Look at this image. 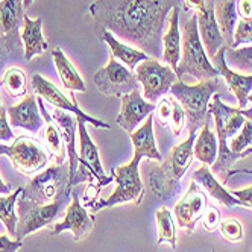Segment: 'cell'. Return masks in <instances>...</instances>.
<instances>
[{"label": "cell", "instance_id": "obj_1", "mask_svg": "<svg viewBox=\"0 0 252 252\" xmlns=\"http://www.w3.org/2000/svg\"><path fill=\"white\" fill-rule=\"evenodd\" d=\"M181 0H96L90 15L96 37L110 31L143 50L149 58H163V32L169 14Z\"/></svg>", "mask_w": 252, "mask_h": 252}, {"label": "cell", "instance_id": "obj_2", "mask_svg": "<svg viewBox=\"0 0 252 252\" xmlns=\"http://www.w3.org/2000/svg\"><path fill=\"white\" fill-rule=\"evenodd\" d=\"M208 113L213 114L214 126H216V135L219 141V151L218 158L211 166L213 175H219L223 179V184L228 172L231 170V166L236 163L237 159L246 158L252 155V148H248L245 152H232L228 148V138H232L237 135L246 120L252 122V108H245V110H236L225 105L220 100V96L218 93L213 94V100L208 103Z\"/></svg>", "mask_w": 252, "mask_h": 252}, {"label": "cell", "instance_id": "obj_3", "mask_svg": "<svg viewBox=\"0 0 252 252\" xmlns=\"http://www.w3.org/2000/svg\"><path fill=\"white\" fill-rule=\"evenodd\" d=\"M178 79H183L184 75H190L197 81H208L219 78L220 73L216 68L207 52L202 46L199 29H197V15L193 14L190 20L186 22V26L181 33V58L175 70Z\"/></svg>", "mask_w": 252, "mask_h": 252}, {"label": "cell", "instance_id": "obj_4", "mask_svg": "<svg viewBox=\"0 0 252 252\" xmlns=\"http://www.w3.org/2000/svg\"><path fill=\"white\" fill-rule=\"evenodd\" d=\"M71 190L73 189L65 186L55 199L49 204H35L19 197V201H17L19 202L17 204L19 222H17L15 240H22L29 234L46 228L65 216V210L71 201Z\"/></svg>", "mask_w": 252, "mask_h": 252}, {"label": "cell", "instance_id": "obj_5", "mask_svg": "<svg viewBox=\"0 0 252 252\" xmlns=\"http://www.w3.org/2000/svg\"><path fill=\"white\" fill-rule=\"evenodd\" d=\"M220 87L219 78H213L208 81H201L196 85H189L178 79L172 87L170 93L183 106L187 117V128L190 132H196L202 126L208 117V103L211 96Z\"/></svg>", "mask_w": 252, "mask_h": 252}, {"label": "cell", "instance_id": "obj_6", "mask_svg": "<svg viewBox=\"0 0 252 252\" xmlns=\"http://www.w3.org/2000/svg\"><path fill=\"white\" fill-rule=\"evenodd\" d=\"M140 161H141V157L134 154L131 163L125 166H119L116 169L113 167L111 175L114 176V181L117 183V189L110 197L99 199L90 210L96 213L100 208H108V207H114L119 204H128V202L140 205L143 196H145V187H143L140 172H138Z\"/></svg>", "mask_w": 252, "mask_h": 252}, {"label": "cell", "instance_id": "obj_7", "mask_svg": "<svg viewBox=\"0 0 252 252\" xmlns=\"http://www.w3.org/2000/svg\"><path fill=\"white\" fill-rule=\"evenodd\" d=\"M78 119V131H79V166L76 170V175L73 181L68 184L70 189H75L82 181H88L90 184H94L99 190L102 187L108 186L111 181H114V176H108L102 167V161L99 155V149L93 143L92 137H90L87 128H85V120Z\"/></svg>", "mask_w": 252, "mask_h": 252}, {"label": "cell", "instance_id": "obj_8", "mask_svg": "<svg viewBox=\"0 0 252 252\" xmlns=\"http://www.w3.org/2000/svg\"><path fill=\"white\" fill-rule=\"evenodd\" d=\"M68 163L47 167L40 175H35L23 187L20 197L35 204H49L65 186H68Z\"/></svg>", "mask_w": 252, "mask_h": 252}, {"label": "cell", "instance_id": "obj_9", "mask_svg": "<svg viewBox=\"0 0 252 252\" xmlns=\"http://www.w3.org/2000/svg\"><path fill=\"white\" fill-rule=\"evenodd\" d=\"M0 155H8L14 169L26 176L41 170L49 163V157L43 145L29 135L15 137L11 146L0 145Z\"/></svg>", "mask_w": 252, "mask_h": 252}, {"label": "cell", "instance_id": "obj_10", "mask_svg": "<svg viewBox=\"0 0 252 252\" xmlns=\"http://www.w3.org/2000/svg\"><path fill=\"white\" fill-rule=\"evenodd\" d=\"M135 78L143 87V97L154 103L170 92V87L178 81L175 70L163 65L155 58H148L135 67Z\"/></svg>", "mask_w": 252, "mask_h": 252}, {"label": "cell", "instance_id": "obj_11", "mask_svg": "<svg viewBox=\"0 0 252 252\" xmlns=\"http://www.w3.org/2000/svg\"><path fill=\"white\" fill-rule=\"evenodd\" d=\"M94 85L105 96L122 97L137 90L138 81L128 67L111 55L108 64L94 73Z\"/></svg>", "mask_w": 252, "mask_h": 252}, {"label": "cell", "instance_id": "obj_12", "mask_svg": "<svg viewBox=\"0 0 252 252\" xmlns=\"http://www.w3.org/2000/svg\"><path fill=\"white\" fill-rule=\"evenodd\" d=\"M94 228V216L87 211L85 207H82L81 199L78 196V191L71 190V201L65 210V216L61 222L53 223L52 234L53 236H60L65 229H70L73 232V240L81 242L84 240L90 232Z\"/></svg>", "mask_w": 252, "mask_h": 252}, {"label": "cell", "instance_id": "obj_13", "mask_svg": "<svg viewBox=\"0 0 252 252\" xmlns=\"http://www.w3.org/2000/svg\"><path fill=\"white\" fill-rule=\"evenodd\" d=\"M32 87L35 90V93H37L43 100L49 102L50 105H53L55 108H60V110H64V111H68L71 114H75L76 117L85 120V123L93 125V126H96V128L111 129V126L108 125V123H105L102 120H97V119L92 117L90 114H85L75 102H70L65 97V94H63V92L55 84H52L50 81H47L41 75H33L32 76Z\"/></svg>", "mask_w": 252, "mask_h": 252}, {"label": "cell", "instance_id": "obj_14", "mask_svg": "<svg viewBox=\"0 0 252 252\" xmlns=\"http://www.w3.org/2000/svg\"><path fill=\"white\" fill-rule=\"evenodd\" d=\"M207 207V194L202 191L199 184L191 181L184 197L175 205V218L178 225L186 229L187 234H193L194 226L202 219Z\"/></svg>", "mask_w": 252, "mask_h": 252}, {"label": "cell", "instance_id": "obj_15", "mask_svg": "<svg viewBox=\"0 0 252 252\" xmlns=\"http://www.w3.org/2000/svg\"><path fill=\"white\" fill-rule=\"evenodd\" d=\"M23 0H2L0 2V31L3 33L8 52H14L23 43L20 29L23 26Z\"/></svg>", "mask_w": 252, "mask_h": 252}, {"label": "cell", "instance_id": "obj_16", "mask_svg": "<svg viewBox=\"0 0 252 252\" xmlns=\"http://www.w3.org/2000/svg\"><path fill=\"white\" fill-rule=\"evenodd\" d=\"M120 100H122V108H120V114L117 117V125L128 134L134 132L137 126L155 111V106H157L155 103L145 100V97H143L138 88L128 94L122 96Z\"/></svg>", "mask_w": 252, "mask_h": 252}, {"label": "cell", "instance_id": "obj_17", "mask_svg": "<svg viewBox=\"0 0 252 252\" xmlns=\"http://www.w3.org/2000/svg\"><path fill=\"white\" fill-rule=\"evenodd\" d=\"M6 114L9 116V125L12 128H22L31 134H38L43 126V117L35 94H28L20 103L9 106Z\"/></svg>", "mask_w": 252, "mask_h": 252}, {"label": "cell", "instance_id": "obj_18", "mask_svg": "<svg viewBox=\"0 0 252 252\" xmlns=\"http://www.w3.org/2000/svg\"><path fill=\"white\" fill-rule=\"evenodd\" d=\"M225 47L226 46H223L216 53V57L213 58V65L219 70V73L226 82L229 92L237 97L239 108L245 110L248 105V96L252 93V75H240L229 68L225 60Z\"/></svg>", "mask_w": 252, "mask_h": 252}, {"label": "cell", "instance_id": "obj_19", "mask_svg": "<svg viewBox=\"0 0 252 252\" xmlns=\"http://www.w3.org/2000/svg\"><path fill=\"white\" fill-rule=\"evenodd\" d=\"M196 15H197V29H199L202 46L207 52L208 58H214L216 53L225 46L222 32L214 17V0H207V8L201 14Z\"/></svg>", "mask_w": 252, "mask_h": 252}, {"label": "cell", "instance_id": "obj_20", "mask_svg": "<svg viewBox=\"0 0 252 252\" xmlns=\"http://www.w3.org/2000/svg\"><path fill=\"white\" fill-rule=\"evenodd\" d=\"M148 183L155 197L161 201H170L179 191V179L175 176L169 161L163 158L159 164L151 167L148 175Z\"/></svg>", "mask_w": 252, "mask_h": 252}, {"label": "cell", "instance_id": "obj_21", "mask_svg": "<svg viewBox=\"0 0 252 252\" xmlns=\"http://www.w3.org/2000/svg\"><path fill=\"white\" fill-rule=\"evenodd\" d=\"M53 119L57 120L60 131L64 140V146L67 151V157H68V172H70V178H68V184L73 181V178L76 175L78 166H79V155L76 151V129H78V119L70 116L68 111L60 110L57 108L53 111Z\"/></svg>", "mask_w": 252, "mask_h": 252}, {"label": "cell", "instance_id": "obj_22", "mask_svg": "<svg viewBox=\"0 0 252 252\" xmlns=\"http://www.w3.org/2000/svg\"><path fill=\"white\" fill-rule=\"evenodd\" d=\"M20 38L25 46V60L31 61L37 55H41L44 50H47L49 44L43 35V19H29L25 15L23 26L20 32Z\"/></svg>", "mask_w": 252, "mask_h": 252}, {"label": "cell", "instance_id": "obj_23", "mask_svg": "<svg viewBox=\"0 0 252 252\" xmlns=\"http://www.w3.org/2000/svg\"><path fill=\"white\" fill-rule=\"evenodd\" d=\"M181 58V32H179V6H175L169 14V28L163 35V61L176 70Z\"/></svg>", "mask_w": 252, "mask_h": 252}, {"label": "cell", "instance_id": "obj_24", "mask_svg": "<svg viewBox=\"0 0 252 252\" xmlns=\"http://www.w3.org/2000/svg\"><path fill=\"white\" fill-rule=\"evenodd\" d=\"M129 138L134 145V154L140 155L141 158L146 157L149 159L155 161H163L158 148H157V141L154 137V116H148L145 123H143L140 128L134 132L129 134Z\"/></svg>", "mask_w": 252, "mask_h": 252}, {"label": "cell", "instance_id": "obj_25", "mask_svg": "<svg viewBox=\"0 0 252 252\" xmlns=\"http://www.w3.org/2000/svg\"><path fill=\"white\" fill-rule=\"evenodd\" d=\"M214 17L222 32L225 46L231 47L234 41V32L239 22L237 0H214Z\"/></svg>", "mask_w": 252, "mask_h": 252}, {"label": "cell", "instance_id": "obj_26", "mask_svg": "<svg viewBox=\"0 0 252 252\" xmlns=\"http://www.w3.org/2000/svg\"><path fill=\"white\" fill-rule=\"evenodd\" d=\"M193 181H196L201 187H204L213 199H216L219 204H222L225 207L242 205L237 197H234L229 191H226L223 184H220L218 179H216V176L213 175V172L208 169L207 164H202L193 173Z\"/></svg>", "mask_w": 252, "mask_h": 252}, {"label": "cell", "instance_id": "obj_27", "mask_svg": "<svg viewBox=\"0 0 252 252\" xmlns=\"http://www.w3.org/2000/svg\"><path fill=\"white\" fill-rule=\"evenodd\" d=\"M97 38H99L100 41H103V43H106L108 46H110V49H111V55H113L117 61H120L123 65L128 67L131 71L135 70V67H137L141 61H145V60L149 58L143 50H140V49H137V47H131V46H128V44L120 43L110 31H103Z\"/></svg>", "mask_w": 252, "mask_h": 252}, {"label": "cell", "instance_id": "obj_28", "mask_svg": "<svg viewBox=\"0 0 252 252\" xmlns=\"http://www.w3.org/2000/svg\"><path fill=\"white\" fill-rule=\"evenodd\" d=\"M210 123H211V114L208 113V117L205 123L202 125V131L196 137L194 145H193L194 158H197L202 164H207V166H213L216 158H218V151H219L218 135L211 131Z\"/></svg>", "mask_w": 252, "mask_h": 252}, {"label": "cell", "instance_id": "obj_29", "mask_svg": "<svg viewBox=\"0 0 252 252\" xmlns=\"http://www.w3.org/2000/svg\"><path fill=\"white\" fill-rule=\"evenodd\" d=\"M37 100H38L41 117L46 122V126H44L46 145H47L52 157L55 158L57 164H64L65 163V157H67V151H65V146H64V140H63V135H61V131H60V126H55V123H53V117L47 113L46 106L43 103V99L38 96Z\"/></svg>", "mask_w": 252, "mask_h": 252}, {"label": "cell", "instance_id": "obj_30", "mask_svg": "<svg viewBox=\"0 0 252 252\" xmlns=\"http://www.w3.org/2000/svg\"><path fill=\"white\" fill-rule=\"evenodd\" d=\"M52 58H53V64H55V67H57L58 76H60L63 85L67 90H70V92L85 93L87 92V87H85L84 79L78 73V70L75 68V65L68 61V58L65 57V53L61 50V47H55V49H53Z\"/></svg>", "mask_w": 252, "mask_h": 252}, {"label": "cell", "instance_id": "obj_31", "mask_svg": "<svg viewBox=\"0 0 252 252\" xmlns=\"http://www.w3.org/2000/svg\"><path fill=\"white\" fill-rule=\"evenodd\" d=\"M197 134L196 132H190L189 138L186 141H183L181 145L175 146L170 154L166 157V159L169 161V164L175 173V176L181 181L183 176L186 175V172L189 170V167L193 163V145H194V140H196Z\"/></svg>", "mask_w": 252, "mask_h": 252}, {"label": "cell", "instance_id": "obj_32", "mask_svg": "<svg viewBox=\"0 0 252 252\" xmlns=\"http://www.w3.org/2000/svg\"><path fill=\"white\" fill-rule=\"evenodd\" d=\"M0 85H2L6 93L17 99L22 96H28V79H26V73L19 68V67H11L5 71V75L2 76V81H0Z\"/></svg>", "mask_w": 252, "mask_h": 252}, {"label": "cell", "instance_id": "obj_33", "mask_svg": "<svg viewBox=\"0 0 252 252\" xmlns=\"http://www.w3.org/2000/svg\"><path fill=\"white\" fill-rule=\"evenodd\" d=\"M22 191H23V187H19L12 193H9L8 196L0 197V220H2V223L6 226L8 232L14 237L17 232V222H19V218H17V213H15L14 207H15V202L19 201Z\"/></svg>", "mask_w": 252, "mask_h": 252}, {"label": "cell", "instance_id": "obj_34", "mask_svg": "<svg viewBox=\"0 0 252 252\" xmlns=\"http://www.w3.org/2000/svg\"><path fill=\"white\" fill-rule=\"evenodd\" d=\"M155 220H157V228H158L157 245L161 246L163 243H169L172 249H175L176 248V228H175L172 213L166 207L159 208L155 214Z\"/></svg>", "mask_w": 252, "mask_h": 252}, {"label": "cell", "instance_id": "obj_35", "mask_svg": "<svg viewBox=\"0 0 252 252\" xmlns=\"http://www.w3.org/2000/svg\"><path fill=\"white\" fill-rule=\"evenodd\" d=\"M225 60L226 64L234 67V71L240 75H252V46L232 49L225 47Z\"/></svg>", "mask_w": 252, "mask_h": 252}, {"label": "cell", "instance_id": "obj_36", "mask_svg": "<svg viewBox=\"0 0 252 252\" xmlns=\"http://www.w3.org/2000/svg\"><path fill=\"white\" fill-rule=\"evenodd\" d=\"M251 146H252V122L246 120L245 125H243V128L240 129V132L232 137L228 148L232 152L240 154V152H245Z\"/></svg>", "mask_w": 252, "mask_h": 252}, {"label": "cell", "instance_id": "obj_37", "mask_svg": "<svg viewBox=\"0 0 252 252\" xmlns=\"http://www.w3.org/2000/svg\"><path fill=\"white\" fill-rule=\"evenodd\" d=\"M219 229L222 232L223 239H226L228 242L236 243L243 239V226L240 220L236 218H228V219L220 220Z\"/></svg>", "mask_w": 252, "mask_h": 252}, {"label": "cell", "instance_id": "obj_38", "mask_svg": "<svg viewBox=\"0 0 252 252\" xmlns=\"http://www.w3.org/2000/svg\"><path fill=\"white\" fill-rule=\"evenodd\" d=\"M170 100H172V117H170L169 126L172 128L173 135L179 137V135H181V132L184 131V128H186L187 117H186V113L183 110V106L178 103V100L173 96L170 97Z\"/></svg>", "mask_w": 252, "mask_h": 252}, {"label": "cell", "instance_id": "obj_39", "mask_svg": "<svg viewBox=\"0 0 252 252\" xmlns=\"http://www.w3.org/2000/svg\"><path fill=\"white\" fill-rule=\"evenodd\" d=\"M252 43V19H239L236 32H234V41H232V49H239L240 44Z\"/></svg>", "mask_w": 252, "mask_h": 252}, {"label": "cell", "instance_id": "obj_40", "mask_svg": "<svg viewBox=\"0 0 252 252\" xmlns=\"http://www.w3.org/2000/svg\"><path fill=\"white\" fill-rule=\"evenodd\" d=\"M172 117V100L170 97H163L155 106V119L159 126H167Z\"/></svg>", "mask_w": 252, "mask_h": 252}, {"label": "cell", "instance_id": "obj_41", "mask_svg": "<svg viewBox=\"0 0 252 252\" xmlns=\"http://www.w3.org/2000/svg\"><path fill=\"white\" fill-rule=\"evenodd\" d=\"M220 211L218 210V207L210 205L207 207L204 216H202V222H204V228L210 232H214L220 225Z\"/></svg>", "mask_w": 252, "mask_h": 252}, {"label": "cell", "instance_id": "obj_42", "mask_svg": "<svg viewBox=\"0 0 252 252\" xmlns=\"http://www.w3.org/2000/svg\"><path fill=\"white\" fill-rule=\"evenodd\" d=\"M234 197H237V199L240 201V204L243 207H248L252 210V186H248L246 189L243 190H232L229 191Z\"/></svg>", "mask_w": 252, "mask_h": 252}, {"label": "cell", "instance_id": "obj_43", "mask_svg": "<svg viewBox=\"0 0 252 252\" xmlns=\"http://www.w3.org/2000/svg\"><path fill=\"white\" fill-rule=\"evenodd\" d=\"M15 137L11 129V125L6 120V114H0V141H11Z\"/></svg>", "mask_w": 252, "mask_h": 252}, {"label": "cell", "instance_id": "obj_44", "mask_svg": "<svg viewBox=\"0 0 252 252\" xmlns=\"http://www.w3.org/2000/svg\"><path fill=\"white\" fill-rule=\"evenodd\" d=\"M22 248V240H11L6 236H0V252H17Z\"/></svg>", "mask_w": 252, "mask_h": 252}, {"label": "cell", "instance_id": "obj_45", "mask_svg": "<svg viewBox=\"0 0 252 252\" xmlns=\"http://www.w3.org/2000/svg\"><path fill=\"white\" fill-rule=\"evenodd\" d=\"M239 19H252V0H237Z\"/></svg>", "mask_w": 252, "mask_h": 252}, {"label": "cell", "instance_id": "obj_46", "mask_svg": "<svg viewBox=\"0 0 252 252\" xmlns=\"http://www.w3.org/2000/svg\"><path fill=\"white\" fill-rule=\"evenodd\" d=\"M186 11H193L194 14H201L207 8V0H184Z\"/></svg>", "mask_w": 252, "mask_h": 252}, {"label": "cell", "instance_id": "obj_47", "mask_svg": "<svg viewBox=\"0 0 252 252\" xmlns=\"http://www.w3.org/2000/svg\"><path fill=\"white\" fill-rule=\"evenodd\" d=\"M6 43H5V38L3 37H0V70H2V65L6 60Z\"/></svg>", "mask_w": 252, "mask_h": 252}, {"label": "cell", "instance_id": "obj_48", "mask_svg": "<svg viewBox=\"0 0 252 252\" xmlns=\"http://www.w3.org/2000/svg\"><path fill=\"white\" fill-rule=\"evenodd\" d=\"M0 193H3V194L12 193V187H11V184L5 183L2 178H0Z\"/></svg>", "mask_w": 252, "mask_h": 252}, {"label": "cell", "instance_id": "obj_49", "mask_svg": "<svg viewBox=\"0 0 252 252\" xmlns=\"http://www.w3.org/2000/svg\"><path fill=\"white\" fill-rule=\"evenodd\" d=\"M239 173H246V175H252V170H248V169H237V170H229L228 175H226V179L225 183H228V179L232 176V175H239Z\"/></svg>", "mask_w": 252, "mask_h": 252}, {"label": "cell", "instance_id": "obj_50", "mask_svg": "<svg viewBox=\"0 0 252 252\" xmlns=\"http://www.w3.org/2000/svg\"><path fill=\"white\" fill-rule=\"evenodd\" d=\"M32 2H33V0H23V5H25V8H26V6H29V5H32Z\"/></svg>", "mask_w": 252, "mask_h": 252}, {"label": "cell", "instance_id": "obj_51", "mask_svg": "<svg viewBox=\"0 0 252 252\" xmlns=\"http://www.w3.org/2000/svg\"><path fill=\"white\" fill-rule=\"evenodd\" d=\"M5 110H3V106H2V99H0V114H3Z\"/></svg>", "mask_w": 252, "mask_h": 252}, {"label": "cell", "instance_id": "obj_52", "mask_svg": "<svg viewBox=\"0 0 252 252\" xmlns=\"http://www.w3.org/2000/svg\"><path fill=\"white\" fill-rule=\"evenodd\" d=\"M248 102H251V103H252V93H251V94L248 96Z\"/></svg>", "mask_w": 252, "mask_h": 252}, {"label": "cell", "instance_id": "obj_53", "mask_svg": "<svg viewBox=\"0 0 252 252\" xmlns=\"http://www.w3.org/2000/svg\"><path fill=\"white\" fill-rule=\"evenodd\" d=\"M211 252H216V251H214V249H213V251H211Z\"/></svg>", "mask_w": 252, "mask_h": 252}]
</instances>
